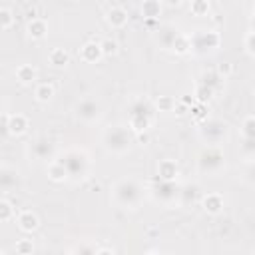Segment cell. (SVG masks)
<instances>
[{"label":"cell","instance_id":"obj_15","mask_svg":"<svg viewBox=\"0 0 255 255\" xmlns=\"http://www.w3.org/2000/svg\"><path fill=\"white\" fill-rule=\"evenodd\" d=\"M26 36L30 40H36V42L44 40L48 36V22L44 18H38V16L30 18L28 24H26Z\"/></svg>","mask_w":255,"mask_h":255},{"label":"cell","instance_id":"obj_45","mask_svg":"<svg viewBox=\"0 0 255 255\" xmlns=\"http://www.w3.org/2000/svg\"><path fill=\"white\" fill-rule=\"evenodd\" d=\"M163 2V6H167V8H179L181 4H183V0H161Z\"/></svg>","mask_w":255,"mask_h":255},{"label":"cell","instance_id":"obj_8","mask_svg":"<svg viewBox=\"0 0 255 255\" xmlns=\"http://www.w3.org/2000/svg\"><path fill=\"white\" fill-rule=\"evenodd\" d=\"M26 153L34 161H52V159H56L58 149H56V143L50 137L40 135V137H36V139H32L28 143Z\"/></svg>","mask_w":255,"mask_h":255},{"label":"cell","instance_id":"obj_19","mask_svg":"<svg viewBox=\"0 0 255 255\" xmlns=\"http://www.w3.org/2000/svg\"><path fill=\"white\" fill-rule=\"evenodd\" d=\"M157 177L165 179V181H177L179 177V163L175 159H161L157 163Z\"/></svg>","mask_w":255,"mask_h":255},{"label":"cell","instance_id":"obj_13","mask_svg":"<svg viewBox=\"0 0 255 255\" xmlns=\"http://www.w3.org/2000/svg\"><path fill=\"white\" fill-rule=\"evenodd\" d=\"M104 58V52H102V44L96 42V40H90L86 42L82 48H80V60L84 64H100Z\"/></svg>","mask_w":255,"mask_h":255},{"label":"cell","instance_id":"obj_29","mask_svg":"<svg viewBox=\"0 0 255 255\" xmlns=\"http://www.w3.org/2000/svg\"><path fill=\"white\" fill-rule=\"evenodd\" d=\"M211 12V2L209 0H191L189 2V14L195 18H205Z\"/></svg>","mask_w":255,"mask_h":255},{"label":"cell","instance_id":"obj_1","mask_svg":"<svg viewBox=\"0 0 255 255\" xmlns=\"http://www.w3.org/2000/svg\"><path fill=\"white\" fill-rule=\"evenodd\" d=\"M147 195V185L135 177H120L110 185V201L120 209H137Z\"/></svg>","mask_w":255,"mask_h":255},{"label":"cell","instance_id":"obj_42","mask_svg":"<svg viewBox=\"0 0 255 255\" xmlns=\"http://www.w3.org/2000/svg\"><path fill=\"white\" fill-rule=\"evenodd\" d=\"M189 112H191V106H189V104H187V102H183V100H181V98H179V100H177V104H175V108H173V112H171V114H175V116H177V118H183V116H187V114H189Z\"/></svg>","mask_w":255,"mask_h":255},{"label":"cell","instance_id":"obj_22","mask_svg":"<svg viewBox=\"0 0 255 255\" xmlns=\"http://www.w3.org/2000/svg\"><path fill=\"white\" fill-rule=\"evenodd\" d=\"M161 12H163V2L161 0H143L139 4V14H141L143 20H149V22L159 20Z\"/></svg>","mask_w":255,"mask_h":255},{"label":"cell","instance_id":"obj_26","mask_svg":"<svg viewBox=\"0 0 255 255\" xmlns=\"http://www.w3.org/2000/svg\"><path fill=\"white\" fill-rule=\"evenodd\" d=\"M171 52L177 54V56H187V54H191V36L179 32L177 38H175L173 44H171Z\"/></svg>","mask_w":255,"mask_h":255},{"label":"cell","instance_id":"obj_34","mask_svg":"<svg viewBox=\"0 0 255 255\" xmlns=\"http://www.w3.org/2000/svg\"><path fill=\"white\" fill-rule=\"evenodd\" d=\"M14 24H16V16H14L12 8L2 6L0 8V28H2V32H8Z\"/></svg>","mask_w":255,"mask_h":255},{"label":"cell","instance_id":"obj_10","mask_svg":"<svg viewBox=\"0 0 255 255\" xmlns=\"http://www.w3.org/2000/svg\"><path fill=\"white\" fill-rule=\"evenodd\" d=\"M20 181H22V177L16 167L6 165V163L0 167V189L2 191H12V189L20 187Z\"/></svg>","mask_w":255,"mask_h":255},{"label":"cell","instance_id":"obj_27","mask_svg":"<svg viewBox=\"0 0 255 255\" xmlns=\"http://www.w3.org/2000/svg\"><path fill=\"white\" fill-rule=\"evenodd\" d=\"M54 94H56V90H54V86H52L50 82H40V84H36V88H34V98H36V102H40V104L52 102Z\"/></svg>","mask_w":255,"mask_h":255},{"label":"cell","instance_id":"obj_6","mask_svg":"<svg viewBox=\"0 0 255 255\" xmlns=\"http://www.w3.org/2000/svg\"><path fill=\"white\" fill-rule=\"evenodd\" d=\"M221 48V34L213 28H197L191 34V54L209 56Z\"/></svg>","mask_w":255,"mask_h":255},{"label":"cell","instance_id":"obj_28","mask_svg":"<svg viewBox=\"0 0 255 255\" xmlns=\"http://www.w3.org/2000/svg\"><path fill=\"white\" fill-rule=\"evenodd\" d=\"M199 82L209 86V88H213L215 92L221 90V86H223V78L217 74V70H203L201 76H199Z\"/></svg>","mask_w":255,"mask_h":255},{"label":"cell","instance_id":"obj_37","mask_svg":"<svg viewBox=\"0 0 255 255\" xmlns=\"http://www.w3.org/2000/svg\"><path fill=\"white\" fill-rule=\"evenodd\" d=\"M14 251L18 253V255H32L34 251H36V245H34V241L32 239H18L16 241V245H14Z\"/></svg>","mask_w":255,"mask_h":255},{"label":"cell","instance_id":"obj_48","mask_svg":"<svg viewBox=\"0 0 255 255\" xmlns=\"http://www.w3.org/2000/svg\"><path fill=\"white\" fill-rule=\"evenodd\" d=\"M249 28H251V30H255V18H251V22H249Z\"/></svg>","mask_w":255,"mask_h":255},{"label":"cell","instance_id":"obj_3","mask_svg":"<svg viewBox=\"0 0 255 255\" xmlns=\"http://www.w3.org/2000/svg\"><path fill=\"white\" fill-rule=\"evenodd\" d=\"M58 159H62V163L68 169V175L72 179H76V181L86 179L90 175V171H92V157L84 147H78V145L66 147L60 153Z\"/></svg>","mask_w":255,"mask_h":255},{"label":"cell","instance_id":"obj_23","mask_svg":"<svg viewBox=\"0 0 255 255\" xmlns=\"http://www.w3.org/2000/svg\"><path fill=\"white\" fill-rule=\"evenodd\" d=\"M14 76H16V80H18V84H22V86H32V84H36V80H38V70H36V66H32V64H20V66L14 70Z\"/></svg>","mask_w":255,"mask_h":255},{"label":"cell","instance_id":"obj_36","mask_svg":"<svg viewBox=\"0 0 255 255\" xmlns=\"http://www.w3.org/2000/svg\"><path fill=\"white\" fill-rule=\"evenodd\" d=\"M191 118H193V124L197 126V124H201V122H205L207 118H209V110H207V104H201V102H195L193 106H191Z\"/></svg>","mask_w":255,"mask_h":255},{"label":"cell","instance_id":"obj_41","mask_svg":"<svg viewBox=\"0 0 255 255\" xmlns=\"http://www.w3.org/2000/svg\"><path fill=\"white\" fill-rule=\"evenodd\" d=\"M96 249H98L96 243H92V241L88 243V241H86V243H78V245H74L70 251H72V253H96Z\"/></svg>","mask_w":255,"mask_h":255},{"label":"cell","instance_id":"obj_5","mask_svg":"<svg viewBox=\"0 0 255 255\" xmlns=\"http://www.w3.org/2000/svg\"><path fill=\"white\" fill-rule=\"evenodd\" d=\"M197 171L203 175H219L225 169V153L221 149V145H205L199 153H197Z\"/></svg>","mask_w":255,"mask_h":255},{"label":"cell","instance_id":"obj_43","mask_svg":"<svg viewBox=\"0 0 255 255\" xmlns=\"http://www.w3.org/2000/svg\"><path fill=\"white\" fill-rule=\"evenodd\" d=\"M217 74L225 80V78H229L231 76V72H233V66H231V62H221V64H217Z\"/></svg>","mask_w":255,"mask_h":255},{"label":"cell","instance_id":"obj_38","mask_svg":"<svg viewBox=\"0 0 255 255\" xmlns=\"http://www.w3.org/2000/svg\"><path fill=\"white\" fill-rule=\"evenodd\" d=\"M241 179H243L247 185L255 187V159H253V161H245V165H243V169H241Z\"/></svg>","mask_w":255,"mask_h":255},{"label":"cell","instance_id":"obj_20","mask_svg":"<svg viewBox=\"0 0 255 255\" xmlns=\"http://www.w3.org/2000/svg\"><path fill=\"white\" fill-rule=\"evenodd\" d=\"M46 175H48V179L54 181V183H64L66 179H70L68 169H66V165L62 163V159H52V161H48V165H46Z\"/></svg>","mask_w":255,"mask_h":255},{"label":"cell","instance_id":"obj_47","mask_svg":"<svg viewBox=\"0 0 255 255\" xmlns=\"http://www.w3.org/2000/svg\"><path fill=\"white\" fill-rule=\"evenodd\" d=\"M251 18H255V0H253V4H251Z\"/></svg>","mask_w":255,"mask_h":255},{"label":"cell","instance_id":"obj_18","mask_svg":"<svg viewBox=\"0 0 255 255\" xmlns=\"http://www.w3.org/2000/svg\"><path fill=\"white\" fill-rule=\"evenodd\" d=\"M128 112L129 114H147V116H153L155 118V104L151 102V100H147L145 96H137V98H133L131 102H129V106H128ZM128 114V116H129Z\"/></svg>","mask_w":255,"mask_h":255},{"label":"cell","instance_id":"obj_25","mask_svg":"<svg viewBox=\"0 0 255 255\" xmlns=\"http://www.w3.org/2000/svg\"><path fill=\"white\" fill-rule=\"evenodd\" d=\"M48 62L54 66V68H58V70H62V68H66L68 64H70V52L66 50V48H52L50 50V54H48Z\"/></svg>","mask_w":255,"mask_h":255},{"label":"cell","instance_id":"obj_35","mask_svg":"<svg viewBox=\"0 0 255 255\" xmlns=\"http://www.w3.org/2000/svg\"><path fill=\"white\" fill-rule=\"evenodd\" d=\"M153 104H155V110H157V112L169 114V112H173V108H175L177 100H175L173 96H157Z\"/></svg>","mask_w":255,"mask_h":255},{"label":"cell","instance_id":"obj_40","mask_svg":"<svg viewBox=\"0 0 255 255\" xmlns=\"http://www.w3.org/2000/svg\"><path fill=\"white\" fill-rule=\"evenodd\" d=\"M243 50L247 56L255 58V30L249 28V32L243 36Z\"/></svg>","mask_w":255,"mask_h":255},{"label":"cell","instance_id":"obj_32","mask_svg":"<svg viewBox=\"0 0 255 255\" xmlns=\"http://www.w3.org/2000/svg\"><path fill=\"white\" fill-rule=\"evenodd\" d=\"M14 217H16V209H14L12 201H10L8 197H2V199H0V221H2V223H8V221H12Z\"/></svg>","mask_w":255,"mask_h":255},{"label":"cell","instance_id":"obj_30","mask_svg":"<svg viewBox=\"0 0 255 255\" xmlns=\"http://www.w3.org/2000/svg\"><path fill=\"white\" fill-rule=\"evenodd\" d=\"M213 96H215V90H213V88H209V86H205V84H201V82L195 84V88H193V98H195V102L209 104Z\"/></svg>","mask_w":255,"mask_h":255},{"label":"cell","instance_id":"obj_39","mask_svg":"<svg viewBox=\"0 0 255 255\" xmlns=\"http://www.w3.org/2000/svg\"><path fill=\"white\" fill-rule=\"evenodd\" d=\"M100 44H102L104 58H112V56H116V54H118V50H120L118 42H116V40H112V38H104V40H100Z\"/></svg>","mask_w":255,"mask_h":255},{"label":"cell","instance_id":"obj_4","mask_svg":"<svg viewBox=\"0 0 255 255\" xmlns=\"http://www.w3.org/2000/svg\"><path fill=\"white\" fill-rule=\"evenodd\" d=\"M179 191H181V185H177L175 181H165L157 175L147 183V195L163 207H171L179 203Z\"/></svg>","mask_w":255,"mask_h":255},{"label":"cell","instance_id":"obj_7","mask_svg":"<svg viewBox=\"0 0 255 255\" xmlns=\"http://www.w3.org/2000/svg\"><path fill=\"white\" fill-rule=\"evenodd\" d=\"M197 135L205 145H221L229 135V126L219 118H207L197 124Z\"/></svg>","mask_w":255,"mask_h":255},{"label":"cell","instance_id":"obj_24","mask_svg":"<svg viewBox=\"0 0 255 255\" xmlns=\"http://www.w3.org/2000/svg\"><path fill=\"white\" fill-rule=\"evenodd\" d=\"M177 30L173 28V26H163V28H159L157 30V34H155V42L159 44V48H163V50H171V44H173V40L177 38Z\"/></svg>","mask_w":255,"mask_h":255},{"label":"cell","instance_id":"obj_17","mask_svg":"<svg viewBox=\"0 0 255 255\" xmlns=\"http://www.w3.org/2000/svg\"><path fill=\"white\" fill-rule=\"evenodd\" d=\"M128 20H129L128 10L122 8V6H112V8L106 12V22H108V26L114 28V30L124 28V26L128 24Z\"/></svg>","mask_w":255,"mask_h":255},{"label":"cell","instance_id":"obj_14","mask_svg":"<svg viewBox=\"0 0 255 255\" xmlns=\"http://www.w3.org/2000/svg\"><path fill=\"white\" fill-rule=\"evenodd\" d=\"M16 225L20 231L24 233H34L38 227H40V217L36 211L32 209H22L18 215H16Z\"/></svg>","mask_w":255,"mask_h":255},{"label":"cell","instance_id":"obj_16","mask_svg":"<svg viewBox=\"0 0 255 255\" xmlns=\"http://www.w3.org/2000/svg\"><path fill=\"white\" fill-rule=\"evenodd\" d=\"M197 201H201V187H199L197 183H185V185H181V191H179V205L191 207V205H195Z\"/></svg>","mask_w":255,"mask_h":255},{"label":"cell","instance_id":"obj_44","mask_svg":"<svg viewBox=\"0 0 255 255\" xmlns=\"http://www.w3.org/2000/svg\"><path fill=\"white\" fill-rule=\"evenodd\" d=\"M116 253V247H98L96 249V255H114Z\"/></svg>","mask_w":255,"mask_h":255},{"label":"cell","instance_id":"obj_9","mask_svg":"<svg viewBox=\"0 0 255 255\" xmlns=\"http://www.w3.org/2000/svg\"><path fill=\"white\" fill-rule=\"evenodd\" d=\"M74 118L82 124H96L102 118V104L94 98H82L74 104Z\"/></svg>","mask_w":255,"mask_h":255},{"label":"cell","instance_id":"obj_31","mask_svg":"<svg viewBox=\"0 0 255 255\" xmlns=\"http://www.w3.org/2000/svg\"><path fill=\"white\" fill-rule=\"evenodd\" d=\"M239 155L245 161H253L255 159V139L253 137H243L239 143Z\"/></svg>","mask_w":255,"mask_h":255},{"label":"cell","instance_id":"obj_46","mask_svg":"<svg viewBox=\"0 0 255 255\" xmlns=\"http://www.w3.org/2000/svg\"><path fill=\"white\" fill-rule=\"evenodd\" d=\"M135 137H137V141H139L141 145H145V143L149 141V135H147V131H141V133H135Z\"/></svg>","mask_w":255,"mask_h":255},{"label":"cell","instance_id":"obj_33","mask_svg":"<svg viewBox=\"0 0 255 255\" xmlns=\"http://www.w3.org/2000/svg\"><path fill=\"white\" fill-rule=\"evenodd\" d=\"M239 133H241V137H253L255 139V114H249L241 120Z\"/></svg>","mask_w":255,"mask_h":255},{"label":"cell","instance_id":"obj_12","mask_svg":"<svg viewBox=\"0 0 255 255\" xmlns=\"http://www.w3.org/2000/svg\"><path fill=\"white\" fill-rule=\"evenodd\" d=\"M28 128H30V120H28V116H24V114H10V118H8V126H6V135H12V137H20V135H24L26 131H28Z\"/></svg>","mask_w":255,"mask_h":255},{"label":"cell","instance_id":"obj_2","mask_svg":"<svg viewBox=\"0 0 255 255\" xmlns=\"http://www.w3.org/2000/svg\"><path fill=\"white\" fill-rule=\"evenodd\" d=\"M135 133L128 124H110L102 129L100 143L110 155H126L133 147Z\"/></svg>","mask_w":255,"mask_h":255},{"label":"cell","instance_id":"obj_11","mask_svg":"<svg viewBox=\"0 0 255 255\" xmlns=\"http://www.w3.org/2000/svg\"><path fill=\"white\" fill-rule=\"evenodd\" d=\"M199 205H201V209H203L207 215H219V213L223 211V207H225V199H223L221 193L211 191V193L201 195Z\"/></svg>","mask_w":255,"mask_h":255},{"label":"cell","instance_id":"obj_21","mask_svg":"<svg viewBox=\"0 0 255 255\" xmlns=\"http://www.w3.org/2000/svg\"><path fill=\"white\" fill-rule=\"evenodd\" d=\"M128 126L131 128L133 133L149 131V128L153 126V116H147V114H129L128 116Z\"/></svg>","mask_w":255,"mask_h":255}]
</instances>
